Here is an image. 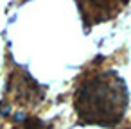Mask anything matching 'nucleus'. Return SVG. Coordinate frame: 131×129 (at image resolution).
Masks as SVG:
<instances>
[{
    "label": "nucleus",
    "instance_id": "nucleus-2",
    "mask_svg": "<svg viewBox=\"0 0 131 129\" xmlns=\"http://www.w3.org/2000/svg\"><path fill=\"white\" fill-rule=\"evenodd\" d=\"M41 99H43L41 86L25 70L11 72L7 81V90H6V102L9 106L27 108V106L38 104Z\"/></svg>",
    "mask_w": 131,
    "mask_h": 129
},
{
    "label": "nucleus",
    "instance_id": "nucleus-3",
    "mask_svg": "<svg viewBox=\"0 0 131 129\" xmlns=\"http://www.w3.org/2000/svg\"><path fill=\"white\" fill-rule=\"evenodd\" d=\"M129 0H77V6L86 27L117 16Z\"/></svg>",
    "mask_w": 131,
    "mask_h": 129
},
{
    "label": "nucleus",
    "instance_id": "nucleus-1",
    "mask_svg": "<svg viewBox=\"0 0 131 129\" xmlns=\"http://www.w3.org/2000/svg\"><path fill=\"white\" fill-rule=\"evenodd\" d=\"M74 108L83 124L113 127L127 108V88L115 72L88 74L75 90Z\"/></svg>",
    "mask_w": 131,
    "mask_h": 129
},
{
    "label": "nucleus",
    "instance_id": "nucleus-4",
    "mask_svg": "<svg viewBox=\"0 0 131 129\" xmlns=\"http://www.w3.org/2000/svg\"><path fill=\"white\" fill-rule=\"evenodd\" d=\"M13 129H56V127H52L50 124H47L36 116H25V118H20V122Z\"/></svg>",
    "mask_w": 131,
    "mask_h": 129
},
{
    "label": "nucleus",
    "instance_id": "nucleus-5",
    "mask_svg": "<svg viewBox=\"0 0 131 129\" xmlns=\"http://www.w3.org/2000/svg\"><path fill=\"white\" fill-rule=\"evenodd\" d=\"M129 129H131V127H129Z\"/></svg>",
    "mask_w": 131,
    "mask_h": 129
}]
</instances>
